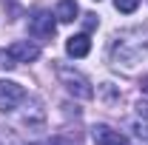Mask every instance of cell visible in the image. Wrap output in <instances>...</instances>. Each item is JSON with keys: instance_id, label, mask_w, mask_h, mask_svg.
<instances>
[{"instance_id": "6", "label": "cell", "mask_w": 148, "mask_h": 145, "mask_svg": "<svg viewBox=\"0 0 148 145\" xmlns=\"http://www.w3.org/2000/svg\"><path fill=\"white\" fill-rule=\"evenodd\" d=\"M29 31L34 37H54L57 26H54V20H51L49 12H34V14L29 17Z\"/></svg>"}, {"instance_id": "4", "label": "cell", "mask_w": 148, "mask_h": 145, "mask_svg": "<svg viewBox=\"0 0 148 145\" xmlns=\"http://www.w3.org/2000/svg\"><path fill=\"white\" fill-rule=\"evenodd\" d=\"M20 117H23V122L29 128H43L46 122V108H43V103L37 100V97H26L23 103H20Z\"/></svg>"}, {"instance_id": "7", "label": "cell", "mask_w": 148, "mask_h": 145, "mask_svg": "<svg viewBox=\"0 0 148 145\" xmlns=\"http://www.w3.org/2000/svg\"><path fill=\"white\" fill-rule=\"evenodd\" d=\"M91 134H94V142L97 145H128V140H125L120 131H114V128H108V125H94Z\"/></svg>"}, {"instance_id": "9", "label": "cell", "mask_w": 148, "mask_h": 145, "mask_svg": "<svg viewBox=\"0 0 148 145\" xmlns=\"http://www.w3.org/2000/svg\"><path fill=\"white\" fill-rule=\"evenodd\" d=\"M77 3L74 0H60L57 3V9H54V17L60 20V23H71V20H77Z\"/></svg>"}, {"instance_id": "12", "label": "cell", "mask_w": 148, "mask_h": 145, "mask_svg": "<svg viewBox=\"0 0 148 145\" xmlns=\"http://www.w3.org/2000/svg\"><path fill=\"white\" fill-rule=\"evenodd\" d=\"M114 6H117V12H125V14H131V12L140 6V0H114Z\"/></svg>"}, {"instance_id": "14", "label": "cell", "mask_w": 148, "mask_h": 145, "mask_svg": "<svg viewBox=\"0 0 148 145\" xmlns=\"http://www.w3.org/2000/svg\"><path fill=\"white\" fill-rule=\"evenodd\" d=\"M134 134H137L140 140H145V142H148V125H145V122H137V125H134Z\"/></svg>"}, {"instance_id": "2", "label": "cell", "mask_w": 148, "mask_h": 145, "mask_svg": "<svg viewBox=\"0 0 148 145\" xmlns=\"http://www.w3.org/2000/svg\"><path fill=\"white\" fill-rule=\"evenodd\" d=\"M140 57H143V49L134 46L131 40H125V34H123V40H120V37L114 40V46H111V60H114L117 68L123 66L125 71H131L134 63H140Z\"/></svg>"}, {"instance_id": "16", "label": "cell", "mask_w": 148, "mask_h": 145, "mask_svg": "<svg viewBox=\"0 0 148 145\" xmlns=\"http://www.w3.org/2000/svg\"><path fill=\"white\" fill-rule=\"evenodd\" d=\"M137 111H140L143 117H148V97H145V100H140V103H137Z\"/></svg>"}, {"instance_id": "8", "label": "cell", "mask_w": 148, "mask_h": 145, "mask_svg": "<svg viewBox=\"0 0 148 145\" xmlns=\"http://www.w3.org/2000/svg\"><path fill=\"white\" fill-rule=\"evenodd\" d=\"M66 51H69L71 57H86L88 51H91V40H88V34H74V37H69Z\"/></svg>"}, {"instance_id": "11", "label": "cell", "mask_w": 148, "mask_h": 145, "mask_svg": "<svg viewBox=\"0 0 148 145\" xmlns=\"http://www.w3.org/2000/svg\"><path fill=\"white\" fill-rule=\"evenodd\" d=\"M100 97H103L108 105H111V103H120V94H117V88H114L111 83H103V88H100Z\"/></svg>"}, {"instance_id": "15", "label": "cell", "mask_w": 148, "mask_h": 145, "mask_svg": "<svg viewBox=\"0 0 148 145\" xmlns=\"http://www.w3.org/2000/svg\"><path fill=\"white\" fill-rule=\"evenodd\" d=\"M83 23H86V29H88V31H91V29H97V17H94V14H86V20H83Z\"/></svg>"}, {"instance_id": "5", "label": "cell", "mask_w": 148, "mask_h": 145, "mask_svg": "<svg viewBox=\"0 0 148 145\" xmlns=\"http://www.w3.org/2000/svg\"><path fill=\"white\" fill-rule=\"evenodd\" d=\"M6 51L14 57V63H32V60L40 57V46L32 43V40H14Z\"/></svg>"}, {"instance_id": "17", "label": "cell", "mask_w": 148, "mask_h": 145, "mask_svg": "<svg viewBox=\"0 0 148 145\" xmlns=\"http://www.w3.org/2000/svg\"><path fill=\"white\" fill-rule=\"evenodd\" d=\"M37 145H71V142H66L63 137H54V140H49V142H37Z\"/></svg>"}, {"instance_id": "10", "label": "cell", "mask_w": 148, "mask_h": 145, "mask_svg": "<svg viewBox=\"0 0 148 145\" xmlns=\"http://www.w3.org/2000/svg\"><path fill=\"white\" fill-rule=\"evenodd\" d=\"M0 145H26L20 140V134L9 125H0Z\"/></svg>"}, {"instance_id": "18", "label": "cell", "mask_w": 148, "mask_h": 145, "mask_svg": "<svg viewBox=\"0 0 148 145\" xmlns=\"http://www.w3.org/2000/svg\"><path fill=\"white\" fill-rule=\"evenodd\" d=\"M143 94H145V97H148V77H145V80H143Z\"/></svg>"}, {"instance_id": "13", "label": "cell", "mask_w": 148, "mask_h": 145, "mask_svg": "<svg viewBox=\"0 0 148 145\" xmlns=\"http://www.w3.org/2000/svg\"><path fill=\"white\" fill-rule=\"evenodd\" d=\"M14 66H17V63H14V57L9 54V51H3V49H0V68H6V71H9V68H14Z\"/></svg>"}, {"instance_id": "3", "label": "cell", "mask_w": 148, "mask_h": 145, "mask_svg": "<svg viewBox=\"0 0 148 145\" xmlns=\"http://www.w3.org/2000/svg\"><path fill=\"white\" fill-rule=\"evenodd\" d=\"M26 100V88L20 83H12V80H0V111H17L20 103Z\"/></svg>"}, {"instance_id": "1", "label": "cell", "mask_w": 148, "mask_h": 145, "mask_svg": "<svg viewBox=\"0 0 148 145\" xmlns=\"http://www.w3.org/2000/svg\"><path fill=\"white\" fill-rule=\"evenodd\" d=\"M54 71H57V80L66 85V91H69L71 97H77V100H91L94 97V85L88 83V77H86L83 71H77L74 66L57 63Z\"/></svg>"}]
</instances>
